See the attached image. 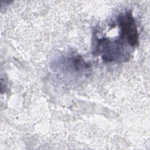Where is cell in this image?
Instances as JSON below:
<instances>
[{
    "instance_id": "cell-2",
    "label": "cell",
    "mask_w": 150,
    "mask_h": 150,
    "mask_svg": "<svg viewBox=\"0 0 150 150\" xmlns=\"http://www.w3.org/2000/svg\"><path fill=\"white\" fill-rule=\"evenodd\" d=\"M122 45L123 43L118 40L114 42L106 38H102L97 42L96 51L101 54L105 62L117 61L121 57L125 56Z\"/></svg>"
},
{
    "instance_id": "cell-1",
    "label": "cell",
    "mask_w": 150,
    "mask_h": 150,
    "mask_svg": "<svg viewBox=\"0 0 150 150\" xmlns=\"http://www.w3.org/2000/svg\"><path fill=\"white\" fill-rule=\"evenodd\" d=\"M118 23L120 29V38L131 46L138 44V32L135 20L131 11H126L118 17Z\"/></svg>"
}]
</instances>
